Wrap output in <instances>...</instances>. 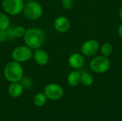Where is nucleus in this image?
<instances>
[{"instance_id":"b1692460","label":"nucleus","mask_w":122,"mask_h":121,"mask_svg":"<svg viewBox=\"0 0 122 121\" xmlns=\"http://www.w3.org/2000/svg\"><path fill=\"white\" fill-rule=\"evenodd\" d=\"M24 2H29V1H35V0H24Z\"/></svg>"},{"instance_id":"6e6552de","label":"nucleus","mask_w":122,"mask_h":121,"mask_svg":"<svg viewBox=\"0 0 122 121\" xmlns=\"http://www.w3.org/2000/svg\"><path fill=\"white\" fill-rule=\"evenodd\" d=\"M100 48V45L96 39H89L84 41L81 46V53L83 56L91 57L97 54Z\"/></svg>"},{"instance_id":"dca6fc26","label":"nucleus","mask_w":122,"mask_h":121,"mask_svg":"<svg viewBox=\"0 0 122 121\" xmlns=\"http://www.w3.org/2000/svg\"><path fill=\"white\" fill-rule=\"evenodd\" d=\"M46 101H47V98L46 97L44 93H36L33 98L34 105H36L38 107H41L44 106L46 103Z\"/></svg>"},{"instance_id":"9d476101","label":"nucleus","mask_w":122,"mask_h":121,"mask_svg":"<svg viewBox=\"0 0 122 121\" xmlns=\"http://www.w3.org/2000/svg\"><path fill=\"white\" fill-rule=\"evenodd\" d=\"M33 58L36 63L41 66H46L49 61L48 53L41 48L34 50V52H33Z\"/></svg>"},{"instance_id":"4be33fe9","label":"nucleus","mask_w":122,"mask_h":121,"mask_svg":"<svg viewBox=\"0 0 122 121\" xmlns=\"http://www.w3.org/2000/svg\"><path fill=\"white\" fill-rule=\"evenodd\" d=\"M117 32H118L119 36H120V37L122 39V24H121V25L119 26Z\"/></svg>"},{"instance_id":"2eb2a0df","label":"nucleus","mask_w":122,"mask_h":121,"mask_svg":"<svg viewBox=\"0 0 122 121\" xmlns=\"http://www.w3.org/2000/svg\"><path fill=\"white\" fill-rule=\"evenodd\" d=\"M11 20L8 14L0 11V30H6L10 27Z\"/></svg>"},{"instance_id":"f8f14e48","label":"nucleus","mask_w":122,"mask_h":121,"mask_svg":"<svg viewBox=\"0 0 122 121\" xmlns=\"http://www.w3.org/2000/svg\"><path fill=\"white\" fill-rule=\"evenodd\" d=\"M24 88L20 82L11 83L8 87V93L13 98H18L23 93Z\"/></svg>"},{"instance_id":"0eeeda50","label":"nucleus","mask_w":122,"mask_h":121,"mask_svg":"<svg viewBox=\"0 0 122 121\" xmlns=\"http://www.w3.org/2000/svg\"><path fill=\"white\" fill-rule=\"evenodd\" d=\"M64 93L63 88L60 85L54 83L46 85L44 90V93L47 99H50L51 101L59 100L63 97Z\"/></svg>"},{"instance_id":"f3484780","label":"nucleus","mask_w":122,"mask_h":121,"mask_svg":"<svg viewBox=\"0 0 122 121\" xmlns=\"http://www.w3.org/2000/svg\"><path fill=\"white\" fill-rule=\"evenodd\" d=\"M100 51H101V53L103 56H107V57H109V56L112 55V53H113V46L112 45V44L109 43V42H106V43H104L101 47H100Z\"/></svg>"},{"instance_id":"a211bd4d","label":"nucleus","mask_w":122,"mask_h":121,"mask_svg":"<svg viewBox=\"0 0 122 121\" xmlns=\"http://www.w3.org/2000/svg\"><path fill=\"white\" fill-rule=\"evenodd\" d=\"M26 31V29L21 26H18L14 28V36L16 38H23L24 36L25 35Z\"/></svg>"},{"instance_id":"423d86ee","label":"nucleus","mask_w":122,"mask_h":121,"mask_svg":"<svg viewBox=\"0 0 122 121\" xmlns=\"http://www.w3.org/2000/svg\"><path fill=\"white\" fill-rule=\"evenodd\" d=\"M90 68L97 73H104L107 72L111 66L110 60L104 56H97L93 58L89 63Z\"/></svg>"},{"instance_id":"412c9836","label":"nucleus","mask_w":122,"mask_h":121,"mask_svg":"<svg viewBox=\"0 0 122 121\" xmlns=\"http://www.w3.org/2000/svg\"><path fill=\"white\" fill-rule=\"evenodd\" d=\"M9 39L6 30H0V42H4Z\"/></svg>"},{"instance_id":"5701e85b","label":"nucleus","mask_w":122,"mask_h":121,"mask_svg":"<svg viewBox=\"0 0 122 121\" xmlns=\"http://www.w3.org/2000/svg\"><path fill=\"white\" fill-rule=\"evenodd\" d=\"M119 17L120 19L122 20V6L119 9Z\"/></svg>"},{"instance_id":"39448f33","label":"nucleus","mask_w":122,"mask_h":121,"mask_svg":"<svg viewBox=\"0 0 122 121\" xmlns=\"http://www.w3.org/2000/svg\"><path fill=\"white\" fill-rule=\"evenodd\" d=\"M24 4V0H2L1 7L8 15L17 16L22 13Z\"/></svg>"},{"instance_id":"4468645a","label":"nucleus","mask_w":122,"mask_h":121,"mask_svg":"<svg viewBox=\"0 0 122 121\" xmlns=\"http://www.w3.org/2000/svg\"><path fill=\"white\" fill-rule=\"evenodd\" d=\"M80 83L85 87H89L94 83V77L91 73L88 72H84L81 73Z\"/></svg>"},{"instance_id":"f03ea898","label":"nucleus","mask_w":122,"mask_h":121,"mask_svg":"<svg viewBox=\"0 0 122 121\" xmlns=\"http://www.w3.org/2000/svg\"><path fill=\"white\" fill-rule=\"evenodd\" d=\"M3 73L9 82H19L24 76V68L21 63L12 60L5 65Z\"/></svg>"},{"instance_id":"6ab92c4d","label":"nucleus","mask_w":122,"mask_h":121,"mask_svg":"<svg viewBox=\"0 0 122 121\" xmlns=\"http://www.w3.org/2000/svg\"><path fill=\"white\" fill-rule=\"evenodd\" d=\"M19 82L21 84V86H23V88H25V89H30L32 87V86H33L32 80L29 77H24V76H23Z\"/></svg>"},{"instance_id":"1a4fd4ad","label":"nucleus","mask_w":122,"mask_h":121,"mask_svg":"<svg viewBox=\"0 0 122 121\" xmlns=\"http://www.w3.org/2000/svg\"><path fill=\"white\" fill-rule=\"evenodd\" d=\"M70 21L64 16H59L56 17L54 21V27L59 33H66L70 29Z\"/></svg>"},{"instance_id":"f257e3e1","label":"nucleus","mask_w":122,"mask_h":121,"mask_svg":"<svg viewBox=\"0 0 122 121\" xmlns=\"http://www.w3.org/2000/svg\"><path fill=\"white\" fill-rule=\"evenodd\" d=\"M23 38L25 45L32 50H36L41 48L44 44L46 36L44 31L41 29L32 27L26 29V34Z\"/></svg>"},{"instance_id":"7ed1b4c3","label":"nucleus","mask_w":122,"mask_h":121,"mask_svg":"<svg viewBox=\"0 0 122 121\" xmlns=\"http://www.w3.org/2000/svg\"><path fill=\"white\" fill-rule=\"evenodd\" d=\"M22 13L27 19L36 21L41 17L43 14V8L42 6L36 1L26 2Z\"/></svg>"},{"instance_id":"20e7f679","label":"nucleus","mask_w":122,"mask_h":121,"mask_svg":"<svg viewBox=\"0 0 122 121\" xmlns=\"http://www.w3.org/2000/svg\"><path fill=\"white\" fill-rule=\"evenodd\" d=\"M12 60L19 63H24L33 58V51L26 45H19L16 46L11 51Z\"/></svg>"},{"instance_id":"ddd939ff","label":"nucleus","mask_w":122,"mask_h":121,"mask_svg":"<svg viewBox=\"0 0 122 121\" xmlns=\"http://www.w3.org/2000/svg\"><path fill=\"white\" fill-rule=\"evenodd\" d=\"M80 80H81V73L79 71L76 70H74L71 71L68 74L66 78L67 83L72 87H75L78 86L80 83Z\"/></svg>"},{"instance_id":"9b49d317","label":"nucleus","mask_w":122,"mask_h":121,"mask_svg":"<svg viewBox=\"0 0 122 121\" xmlns=\"http://www.w3.org/2000/svg\"><path fill=\"white\" fill-rule=\"evenodd\" d=\"M85 62L84 56L79 53H71L68 58V63L71 68L73 69L77 70L83 67Z\"/></svg>"},{"instance_id":"aec40b11","label":"nucleus","mask_w":122,"mask_h":121,"mask_svg":"<svg viewBox=\"0 0 122 121\" xmlns=\"http://www.w3.org/2000/svg\"><path fill=\"white\" fill-rule=\"evenodd\" d=\"M61 6L65 9H71L74 6V1L73 0H61Z\"/></svg>"}]
</instances>
